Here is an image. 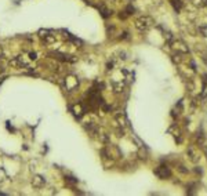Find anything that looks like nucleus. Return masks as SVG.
<instances>
[{"mask_svg":"<svg viewBox=\"0 0 207 196\" xmlns=\"http://www.w3.org/2000/svg\"><path fill=\"white\" fill-rule=\"evenodd\" d=\"M153 25V19L151 18V17H140V18L135 21V28H137L138 30H141V32H145V30H148L149 28Z\"/></svg>","mask_w":207,"mask_h":196,"instance_id":"obj_1","label":"nucleus"},{"mask_svg":"<svg viewBox=\"0 0 207 196\" xmlns=\"http://www.w3.org/2000/svg\"><path fill=\"white\" fill-rule=\"evenodd\" d=\"M40 37L43 39V41H44L46 44H52V43H55V40H57V37H55L54 33L47 32V30H44V32H40Z\"/></svg>","mask_w":207,"mask_h":196,"instance_id":"obj_2","label":"nucleus"},{"mask_svg":"<svg viewBox=\"0 0 207 196\" xmlns=\"http://www.w3.org/2000/svg\"><path fill=\"white\" fill-rule=\"evenodd\" d=\"M77 86H79V80H77V77H75V76L65 77V87H66V90L72 91L75 87H77Z\"/></svg>","mask_w":207,"mask_h":196,"instance_id":"obj_3","label":"nucleus"},{"mask_svg":"<svg viewBox=\"0 0 207 196\" xmlns=\"http://www.w3.org/2000/svg\"><path fill=\"white\" fill-rule=\"evenodd\" d=\"M46 185V179L41 175H33L32 177V186L36 189H41V188Z\"/></svg>","mask_w":207,"mask_h":196,"instance_id":"obj_4","label":"nucleus"},{"mask_svg":"<svg viewBox=\"0 0 207 196\" xmlns=\"http://www.w3.org/2000/svg\"><path fill=\"white\" fill-rule=\"evenodd\" d=\"M73 113L77 116V117H80V116L84 113V112H83L82 105H80V104H79V105H75V106H73Z\"/></svg>","mask_w":207,"mask_h":196,"instance_id":"obj_5","label":"nucleus"},{"mask_svg":"<svg viewBox=\"0 0 207 196\" xmlns=\"http://www.w3.org/2000/svg\"><path fill=\"white\" fill-rule=\"evenodd\" d=\"M28 55H29V60L30 61H36V60H37V52H36V51H29V52H28Z\"/></svg>","mask_w":207,"mask_h":196,"instance_id":"obj_6","label":"nucleus"},{"mask_svg":"<svg viewBox=\"0 0 207 196\" xmlns=\"http://www.w3.org/2000/svg\"><path fill=\"white\" fill-rule=\"evenodd\" d=\"M173 6H174V8H175L177 11H179L181 10V2H179V0H173Z\"/></svg>","mask_w":207,"mask_h":196,"instance_id":"obj_7","label":"nucleus"},{"mask_svg":"<svg viewBox=\"0 0 207 196\" xmlns=\"http://www.w3.org/2000/svg\"><path fill=\"white\" fill-rule=\"evenodd\" d=\"M6 178H7V175H6L4 170H3V168H0V184H3V182L6 181Z\"/></svg>","mask_w":207,"mask_h":196,"instance_id":"obj_8","label":"nucleus"},{"mask_svg":"<svg viewBox=\"0 0 207 196\" xmlns=\"http://www.w3.org/2000/svg\"><path fill=\"white\" fill-rule=\"evenodd\" d=\"M101 11H102V15H104V17H105V18H106V17H109V15H110V14H112V13H110V14H109V11H108V10H106V8H104V7H101Z\"/></svg>","mask_w":207,"mask_h":196,"instance_id":"obj_9","label":"nucleus"},{"mask_svg":"<svg viewBox=\"0 0 207 196\" xmlns=\"http://www.w3.org/2000/svg\"><path fill=\"white\" fill-rule=\"evenodd\" d=\"M3 55H4V52H3V47L0 46V58H3Z\"/></svg>","mask_w":207,"mask_h":196,"instance_id":"obj_10","label":"nucleus"},{"mask_svg":"<svg viewBox=\"0 0 207 196\" xmlns=\"http://www.w3.org/2000/svg\"><path fill=\"white\" fill-rule=\"evenodd\" d=\"M115 2H116V3H120V2H121V0H115Z\"/></svg>","mask_w":207,"mask_h":196,"instance_id":"obj_11","label":"nucleus"},{"mask_svg":"<svg viewBox=\"0 0 207 196\" xmlns=\"http://www.w3.org/2000/svg\"><path fill=\"white\" fill-rule=\"evenodd\" d=\"M3 71V69H2V65H0V72H2Z\"/></svg>","mask_w":207,"mask_h":196,"instance_id":"obj_12","label":"nucleus"}]
</instances>
